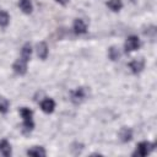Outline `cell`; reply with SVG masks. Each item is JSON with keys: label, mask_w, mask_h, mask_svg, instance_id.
I'll return each instance as SVG.
<instances>
[{"label": "cell", "mask_w": 157, "mask_h": 157, "mask_svg": "<svg viewBox=\"0 0 157 157\" xmlns=\"http://www.w3.org/2000/svg\"><path fill=\"white\" fill-rule=\"evenodd\" d=\"M155 146H156L155 144H151V142H148V141H141V142L137 144L136 150H135V152L132 153V156L145 157V156H147V155L155 148Z\"/></svg>", "instance_id": "cell-1"}, {"label": "cell", "mask_w": 157, "mask_h": 157, "mask_svg": "<svg viewBox=\"0 0 157 157\" xmlns=\"http://www.w3.org/2000/svg\"><path fill=\"white\" fill-rule=\"evenodd\" d=\"M141 43H140V39L139 37L136 36H130L126 38L125 43H124V49H125V53H131L134 50H137L140 48Z\"/></svg>", "instance_id": "cell-2"}, {"label": "cell", "mask_w": 157, "mask_h": 157, "mask_svg": "<svg viewBox=\"0 0 157 157\" xmlns=\"http://www.w3.org/2000/svg\"><path fill=\"white\" fill-rule=\"evenodd\" d=\"M86 90L83 87H80V88H76L75 91H71L70 92V99L72 103L75 104H80L85 98H86Z\"/></svg>", "instance_id": "cell-3"}, {"label": "cell", "mask_w": 157, "mask_h": 157, "mask_svg": "<svg viewBox=\"0 0 157 157\" xmlns=\"http://www.w3.org/2000/svg\"><path fill=\"white\" fill-rule=\"evenodd\" d=\"M129 67H130V70H131L132 74H139V72H141V71L144 70V67H145V60H144L142 58H140V59H134V60H131V61L129 63Z\"/></svg>", "instance_id": "cell-4"}, {"label": "cell", "mask_w": 157, "mask_h": 157, "mask_svg": "<svg viewBox=\"0 0 157 157\" xmlns=\"http://www.w3.org/2000/svg\"><path fill=\"white\" fill-rule=\"evenodd\" d=\"M12 69L16 74L18 75H25L27 72V61H25L23 59H17L13 65H12Z\"/></svg>", "instance_id": "cell-5"}, {"label": "cell", "mask_w": 157, "mask_h": 157, "mask_svg": "<svg viewBox=\"0 0 157 157\" xmlns=\"http://www.w3.org/2000/svg\"><path fill=\"white\" fill-rule=\"evenodd\" d=\"M72 28H74V32H75L76 34H83V33H86V31H87V26H86V23L83 22V20H81V18H76V20L74 21Z\"/></svg>", "instance_id": "cell-6"}, {"label": "cell", "mask_w": 157, "mask_h": 157, "mask_svg": "<svg viewBox=\"0 0 157 157\" xmlns=\"http://www.w3.org/2000/svg\"><path fill=\"white\" fill-rule=\"evenodd\" d=\"M40 108L44 113H53L54 108H55V102L52 98H45L40 102Z\"/></svg>", "instance_id": "cell-7"}, {"label": "cell", "mask_w": 157, "mask_h": 157, "mask_svg": "<svg viewBox=\"0 0 157 157\" xmlns=\"http://www.w3.org/2000/svg\"><path fill=\"white\" fill-rule=\"evenodd\" d=\"M37 55L42 60L47 59V56H48V45H47L45 42H39L37 44Z\"/></svg>", "instance_id": "cell-8"}, {"label": "cell", "mask_w": 157, "mask_h": 157, "mask_svg": "<svg viewBox=\"0 0 157 157\" xmlns=\"http://www.w3.org/2000/svg\"><path fill=\"white\" fill-rule=\"evenodd\" d=\"M27 155L28 156H33V157H44L47 155L44 147L42 146H33L32 148L27 150Z\"/></svg>", "instance_id": "cell-9"}, {"label": "cell", "mask_w": 157, "mask_h": 157, "mask_svg": "<svg viewBox=\"0 0 157 157\" xmlns=\"http://www.w3.org/2000/svg\"><path fill=\"white\" fill-rule=\"evenodd\" d=\"M119 137H120V141L123 142H129L131 139H132V131L131 129L129 128H121L120 131H119Z\"/></svg>", "instance_id": "cell-10"}, {"label": "cell", "mask_w": 157, "mask_h": 157, "mask_svg": "<svg viewBox=\"0 0 157 157\" xmlns=\"http://www.w3.org/2000/svg\"><path fill=\"white\" fill-rule=\"evenodd\" d=\"M31 55H32V47L29 43H26L21 49V59L28 63V60L31 59Z\"/></svg>", "instance_id": "cell-11"}, {"label": "cell", "mask_w": 157, "mask_h": 157, "mask_svg": "<svg viewBox=\"0 0 157 157\" xmlns=\"http://www.w3.org/2000/svg\"><path fill=\"white\" fill-rule=\"evenodd\" d=\"M0 152L5 157H9L11 155V146H10V144L6 140H2L0 142Z\"/></svg>", "instance_id": "cell-12"}, {"label": "cell", "mask_w": 157, "mask_h": 157, "mask_svg": "<svg viewBox=\"0 0 157 157\" xmlns=\"http://www.w3.org/2000/svg\"><path fill=\"white\" fill-rule=\"evenodd\" d=\"M18 6L25 13H31L32 12V2H31V0H20L18 1Z\"/></svg>", "instance_id": "cell-13"}, {"label": "cell", "mask_w": 157, "mask_h": 157, "mask_svg": "<svg viewBox=\"0 0 157 157\" xmlns=\"http://www.w3.org/2000/svg\"><path fill=\"white\" fill-rule=\"evenodd\" d=\"M107 6H108L112 11L118 12V11L123 7V2H121V0H108Z\"/></svg>", "instance_id": "cell-14"}, {"label": "cell", "mask_w": 157, "mask_h": 157, "mask_svg": "<svg viewBox=\"0 0 157 157\" xmlns=\"http://www.w3.org/2000/svg\"><path fill=\"white\" fill-rule=\"evenodd\" d=\"M108 56H109V59L113 60V61L119 60V58H120V50H119V48H117V47H110L109 50H108Z\"/></svg>", "instance_id": "cell-15"}, {"label": "cell", "mask_w": 157, "mask_h": 157, "mask_svg": "<svg viewBox=\"0 0 157 157\" xmlns=\"http://www.w3.org/2000/svg\"><path fill=\"white\" fill-rule=\"evenodd\" d=\"M20 114H21V117L23 118V120H32L33 112H32L29 108H26V107L20 108Z\"/></svg>", "instance_id": "cell-16"}, {"label": "cell", "mask_w": 157, "mask_h": 157, "mask_svg": "<svg viewBox=\"0 0 157 157\" xmlns=\"http://www.w3.org/2000/svg\"><path fill=\"white\" fill-rule=\"evenodd\" d=\"M10 22V16L6 11L0 10V27H6Z\"/></svg>", "instance_id": "cell-17"}, {"label": "cell", "mask_w": 157, "mask_h": 157, "mask_svg": "<svg viewBox=\"0 0 157 157\" xmlns=\"http://www.w3.org/2000/svg\"><path fill=\"white\" fill-rule=\"evenodd\" d=\"M9 105H10L9 101H7L5 97L0 96V113H2V114L7 113V110H9Z\"/></svg>", "instance_id": "cell-18"}, {"label": "cell", "mask_w": 157, "mask_h": 157, "mask_svg": "<svg viewBox=\"0 0 157 157\" xmlns=\"http://www.w3.org/2000/svg\"><path fill=\"white\" fill-rule=\"evenodd\" d=\"M144 33L147 34V36H151L152 38H155V34H156V27H155V26H150L147 31H144Z\"/></svg>", "instance_id": "cell-19"}, {"label": "cell", "mask_w": 157, "mask_h": 157, "mask_svg": "<svg viewBox=\"0 0 157 157\" xmlns=\"http://www.w3.org/2000/svg\"><path fill=\"white\" fill-rule=\"evenodd\" d=\"M55 1H58V2L61 4V5H66V4L69 2V0H55Z\"/></svg>", "instance_id": "cell-20"}, {"label": "cell", "mask_w": 157, "mask_h": 157, "mask_svg": "<svg viewBox=\"0 0 157 157\" xmlns=\"http://www.w3.org/2000/svg\"><path fill=\"white\" fill-rule=\"evenodd\" d=\"M130 1H135V0H130Z\"/></svg>", "instance_id": "cell-21"}]
</instances>
